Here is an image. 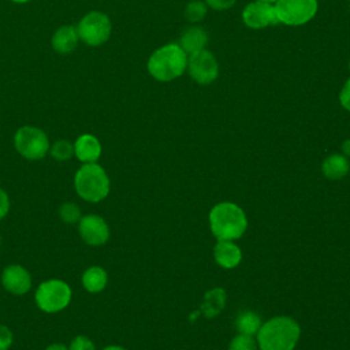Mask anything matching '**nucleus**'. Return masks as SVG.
Returning <instances> with one entry per match:
<instances>
[{
    "instance_id": "obj_17",
    "label": "nucleus",
    "mask_w": 350,
    "mask_h": 350,
    "mask_svg": "<svg viewBox=\"0 0 350 350\" xmlns=\"http://www.w3.org/2000/svg\"><path fill=\"white\" fill-rule=\"evenodd\" d=\"M323 175L331 180H338L346 176L350 171V163L342 153H332L327 156L321 164Z\"/></svg>"
},
{
    "instance_id": "obj_34",
    "label": "nucleus",
    "mask_w": 350,
    "mask_h": 350,
    "mask_svg": "<svg viewBox=\"0 0 350 350\" xmlns=\"http://www.w3.org/2000/svg\"><path fill=\"white\" fill-rule=\"evenodd\" d=\"M258 1H264V3H271V4H275L278 0H258Z\"/></svg>"
},
{
    "instance_id": "obj_8",
    "label": "nucleus",
    "mask_w": 350,
    "mask_h": 350,
    "mask_svg": "<svg viewBox=\"0 0 350 350\" xmlns=\"http://www.w3.org/2000/svg\"><path fill=\"white\" fill-rule=\"evenodd\" d=\"M79 40L89 46H100L108 41L112 23L107 14L101 11L88 12L77 25Z\"/></svg>"
},
{
    "instance_id": "obj_33",
    "label": "nucleus",
    "mask_w": 350,
    "mask_h": 350,
    "mask_svg": "<svg viewBox=\"0 0 350 350\" xmlns=\"http://www.w3.org/2000/svg\"><path fill=\"white\" fill-rule=\"evenodd\" d=\"M11 1H14V3H19V4H23V3H27V1H30V0H11Z\"/></svg>"
},
{
    "instance_id": "obj_5",
    "label": "nucleus",
    "mask_w": 350,
    "mask_h": 350,
    "mask_svg": "<svg viewBox=\"0 0 350 350\" xmlns=\"http://www.w3.org/2000/svg\"><path fill=\"white\" fill-rule=\"evenodd\" d=\"M71 287L62 279H48L42 282L34 294L38 309L45 313H57L71 302Z\"/></svg>"
},
{
    "instance_id": "obj_11",
    "label": "nucleus",
    "mask_w": 350,
    "mask_h": 350,
    "mask_svg": "<svg viewBox=\"0 0 350 350\" xmlns=\"http://www.w3.org/2000/svg\"><path fill=\"white\" fill-rule=\"evenodd\" d=\"M78 231L82 241L90 246L104 245L111 235L107 221L94 213L85 215L79 219Z\"/></svg>"
},
{
    "instance_id": "obj_14",
    "label": "nucleus",
    "mask_w": 350,
    "mask_h": 350,
    "mask_svg": "<svg viewBox=\"0 0 350 350\" xmlns=\"http://www.w3.org/2000/svg\"><path fill=\"white\" fill-rule=\"evenodd\" d=\"M208 41H209V36L204 27L198 25H190L182 31L178 44L189 56L198 51L205 49L208 45Z\"/></svg>"
},
{
    "instance_id": "obj_29",
    "label": "nucleus",
    "mask_w": 350,
    "mask_h": 350,
    "mask_svg": "<svg viewBox=\"0 0 350 350\" xmlns=\"http://www.w3.org/2000/svg\"><path fill=\"white\" fill-rule=\"evenodd\" d=\"M10 208H11L10 197H8L7 191L0 187V220L7 216V213L10 212Z\"/></svg>"
},
{
    "instance_id": "obj_31",
    "label": "nucleus",
    "mask_w": 350,
    "mask_h": 350,
    "mask_svg": "<svg viewBox=\"0 0 350 350\" xmlns=\"http://www.w3.org/2000/svg\"><path fill=\"white\" fill-rule=\"evenodd\" d=\"M45 350H68V347L63 343H51L46 346Z\"/></svg>"
},
{
    "instance_id": "obj_10",
    "label": "nucleus",
    "mask_w": 350,
    "mask_h": 350,
    "mask_svg": "<svg viewBox=\"0 0 350 350\" xmlns=\"http://www.w3.org/2000/svg\"><path fill=\"white\" fill-rule=\"evenodd\" d=\"M242 22L246 27L253 30H261L279 23L275 5L271 3H264L253 0L247 3L241 14Z\"/></svg>"
},
{
    "instance_id": "obj_35",
    "label": "nucleus",
    "mask_w": 350,
    "mask_h": 350,
    "mask_svg": "<svg viewBox=\"0 0 350 350\" xmlns=\"http://www.w3.org/2000/svg\"><path fill=\"white\" fill-rule=\"evenodd\" d=\"M347 67H349V71H350V60H349V63H347Z\"/></svg>"
},
{
    "instance_id": "obj_1",
    "label": "nucleus",
    "mask_w": 350,
    "mask_h": 350,
    "mask_svg": "<svg viewBox=\"0 0 350 350\" xmlns=\"http://www.w3.org/2000/svg\"><path fill=\"white\" fill-rule=\"evenodd\" d=\"M301 336L299 324L288 316H276L262 323L257 332L261 350H294Z\"/></svg>"
},
{
    "instance_id": "obj_9",
    "label": "nucleus",
    "mask_w": 350,
    "mask_h": 350,
    "mask_svg": "<svg viewBox=\"0 0 350 350\" xmlns=\"http://www.w3.org/2000/svg\"><path fill=\"white\" fill-rule=\"evenodd\" d=\"M186 71L198 85H211L219 77V62L209 49L198 51L187 57Z\"/></svg>"
},
{
    "instance_id": "obj_22",
    "label": "nucleus",
    "mask_w": 350,
    "mask_h": 350,
    "mask_svg": "<svg viewBox=\"0 0 350 350\" xmlns=\"http://www.w3.org/2000/svg\"><path fill=\"white\" fill-rule=\"evenodd\" d=\"M49 153L57 161L70 160L74 156V144L67 139H57L49 146Z\"/></svg>"
},
{
    "instance_id": "obj_6",
    "label": "nucleus",
    "mask_w": 350,
    "mask_h": 350,
    "mask_svg": "<svg viewBox=\"0 0 350 350\" xmlns=\"http://www.w3.org/2000/svg\"><path fill=\"white\" fill-rule=\"evenodd\" d=\"M16 152L27 160H41L49 153V139L44 130L34 126H23L14 135Z\"/></svg>"
},
{
    "instance_id": "obj_26",
    "label": "nucleus",
    "mask_w": 350,
    "mask_h": 350,
    "mask_svg": "<svg viewBox=\"0 0 350 350\" xmlns=\"http://www.w3.org/2000/svg\"><path fill=\"white\" fill-rule=\"evenodd\" d=\"M205 4L208 5V8L221 12V11H227L230 8H232L237 3V0H204Z\"/></svg>"
},
{
    "instance_id": "obj_19",
    "label": "nucleus",
    "mask_w": 350,
    "mask_h": 350,
    "mask_svg": "<svg viewBox=\"0 0 350 350\" xmlns=\"http://www.w3.org/2000/svg\"><path fill=\"white\" fill-rule=\"evenodd\" d=\"M226 305V293L223 288H212L205 294L202 312L206 317H213L220 313L223 306Z\"/></svg>"
},
{
    "instance_id": "obj_12",
    "label": "nucleus",
    "mask_w": 350,
    "mask_h": 350,
    "mask_svg": "<svg viewBox=\"0 0 350 350\" xmlns=\"http://www.w3.org/2000/svg\"><path fill=\"white\" fill-rule=\"evenodd\" d=\"M1 284L8 293L14 295H23L31 288V275L25 267L11 264L1 272Z\"/></svg>"
},
{
    "instance_id": "obj_16",
    "label": "nucleus",
    "mask_w": 350,
    "mask_h": 350,
    "mask_svg": "<svg viewBox=\"0 0 350 350\" xmlns=\"http://www.w3.org/2000/svg\"><path fill=\"white\" fill-rule=\"evenodd\" d=\"M78 41H79V36H78L77 27H74L71 25H64V26H60L53 33L51 45H52L53 51H56L57 53L68 55L77 48Z\"/></svg>"
},
{
    "instance_id": "obj_18",
    "label": "nucleus",
    "mask_w": 350,
    "mask_h": 350,
    "mask_svg": "<svg viewBox=\"0 0 350 350\" xmlns=\"http://www.w3.org/2000/svg\"><path fill=\"white\" fill-rule=\"evenodd\" d=\"M108 284V273L103 267L92 265L82 275V286L88 293H101Z\"/></svg>"
},
{
    "instance_id": "obj_3",
    "label": "nucleus",
    "mask_w": 350,
    "mask_h": 350,
    "mask_svg": "<svg viewBox=\"0 0 350 350\" xmlns=\"http://www.w3.org/2000/svg\"><path fill=\"white\" fill-rule=\"evenodd\" d=\"M209 227L217 241H235L245 234L247 217L239 205L223 201L211 209Z\"/></svg>"
},
{
    "instance_id": "obj_27",
    "label": "nucleus",
    "mask_w": 350,
    "mask_h": 350,
    "mask_svg": "<svg viewBox=\"0 0 350 350\" xmlns=\"http://www.w3.org/2000/svg\"><path fill=\"white\" fill-rule=\"evenodd\" d=\"M14 342L12 331L4 325L0 324V350H8Z\"/></svg>"
},
{
    "instance_id": "obj_20",
    "label": "nucleus",
    "mask_w": 350,
    "mask_h": 350,
    "mask_svg": "<svg viewBox=\"0 0 350 350\" xmlns=\"http://www.w3.org/2000/svg\"><path fill=\"white\" fill-rule=\"evenodd\" d=\"M261 319L252 310H245L238 314L235 319V327L239 334L254 336L257 335L260 327H261Z\"/></svg>"
},
{
    "instance_id": "obj_2",
    "label": "nucleus",
    "mask_w": 350,
    "mask_h": 350,
    "mask_svg": "<svg viewBox=\"0 0 350 350\" xmlns=\"http://www.w3.org/2000/svg\"><path fill=\"white\" fill-rule=\"evenodd\" d=\"M187 55L178 42H168L152 52L146 68L150 77L159 82H171L186 72Z\"/></svg>"
},
{
    "instance_id": "obj_13",
    "label": "nucleus",
    "mask_w": 350,
    "mask_h": 350,
    "mask_svg": "<svg viewBox=\"0 0 350 350\" xmlns=\"http://www.w3.org/2000/svg\"><path fill=\"white\" fill-rule=\"evenodd\" d=\"M101 150V144L93 134H82L74 142V156L83 164L97 163Z\"/></svg>"
},
{
    "instance_id": "obj_7",
    "label": "nucleus",
    "mask_w": 350,
    "mask_h": 350,
    "mask_svg": "<svg viewBox=\"0 0 350 350\" xmlns=\"http://www.w3.org/2000/svg\"><path fill=\"white\" fill-rule=\"evenodd\" d=\"M273 5L279 23L291 27L309 23L319 11V0H278Z\"/></svg>"
},
{
    "instance_id": "obj_32",
    "label": "nucleus",
    "mask_w": 350,
    "mask_h": 350,
    "mask_svg": "<svg viewBox=\"0 0 350 350\" xmlns=\"http://www.w3.org/2000/svg\"><path fill=\"white\" fill-rule=\"evenodd\" d=\"M103 350H126V349L122 346H118V345H109V346L104 347Z\"/></svg>"
},
{
    "instance_id": "obj_24",
    "label": "nucleus",
    "mask_w": 350,
    "mask_h": 350,
    "mask_svg": "<svg viewBox=\"0 0 350 350\" xmlns=\"http://www.w3.org/2000/svg\"><path fill=\"white\" fill-rule=\"evenodd\" d=\"M228 350H257V342L253 336L238 334L231 339Z\"/></svg>"
},
{
    "instance_id": "obj_30",
    "label": "nucleus",
    "mask_w": 350,
    "mask_h": 350,
    "mask_svg": "<svg viewBox=\"0 0 350 350\" xmlns=\"http://www.w3.org/2000/svg\"><path fill=\"white\" fill-rule=\"evenodd\" d=\"M340 149H342V154H345L346 157H350V138H347L342 142Z\"/></svg>"
},
{
    "instance_id": "obj_23",
    "label": "nucleus",
    "mask_w": 350,
    "mask_h": 350,
    "mask_svg": "<svg viewBox=\"0 0 350 350\" xmlns=\"http://www.w3.org/2000/svg\"><path fill=\"white\" fill-rule=\"evenodd\" d=\"M59 216H60L62 221H64L67 224H75L82 217L79 206L74 202H63L59 208Z\"/></svg>"
},
{
    "instance_id": "obj_15",
    "label": "nucleus",
    "mask_w": 350,
    "mask_h": 350,
    "mask_svg": "<svg viewBox=\"0 0 350 350\" xmlns=\"http://www.w3.org/2000/svg\"><path fill=\"white\" fill-rule=\"evenodd\" d=\"M215 261L224 269H232L239 265L242 260V252L234 241H217L213 247Z\"/></svg>"
},
{
    "instance_id": "obj_25",
    "label": "nucleus",
    "mask_w": 350,
    "mask_h": 350,
    "mask_svg": "<svg viewBox=\"0 0 350 350\" xmlns=\"http://www.w3.org/2000/svg\"><path fill=\"white\" fill-rule=\"evenodd\" d=\"M68 350H96V346L88 336L78 335L71 340Z\"/></svg>"
},
{
    "instance_id": "obj_21",
    "label": "nucleus",
    "mask_w": 350,
    "mask_h": 350,
    "mask_svg": "<svg viewBox=\"0 0 350 350\" xmlns=\"http://www.w3.org/2000/svg\"><path fill=\"white\" fill-rule=\"evenodd\" d=\"M208 10L204 0H190L183 8V16L190 25H198L205 19Z\"/></svg>"
},
{
    "instance_id": "obj_4",
    "label": "nucleus",
    "mask_w": 350,
    "mask_h": 350,
    "mask_svg": "<svg viewBox=\"0 0 350 350\" xmlns=\"http://www.w3.org/2000/svg\"><path fill=\"white\" fill-rule=\"evenodd\" d=\"M74 189L82 200L100 202L109 194V176L98 163L83 164L74 175Z\"/></svg>"
},
{
    "instance_id": "obj_28",
    "label": "nucleus",
    "mask_w": 350,
    "mask_h": 350,
    "mask_svg": "<svg viewBox=\"0 0 350 350\" xmlns=\"http://www.w3.org/2000/svg\"><path fill=\"white\" fill-rule=\"evenodd\" d=\"M339 104L343 109L350 112V77L346 79L339 92Z\"/></svg>"
}]
</instances>
